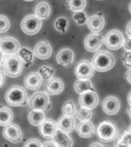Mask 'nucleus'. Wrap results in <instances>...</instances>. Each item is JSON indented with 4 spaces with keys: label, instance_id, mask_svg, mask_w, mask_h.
Here are the masks:
<instances>
[{
    "label": "nucleus",
    "instance_id": "1",
    "mask_svg": "<svg viewBox=\"0 0 131 147\" xmlns=\"http://www.w3.org/2000/svg\"><path fill=\"white\" fill-rule=\"evenodd\" d=\"M5 100L9 106L18 107L28 104L29 98L24 87L18 85H13L5 93Z\"/></svg>",
    "mask_w": 131,
    "mask_h": 147
},
{
    "label": "nucleus",
    "instance_id": "2",
    "mask_svg": "<svg viewBox=\"0 0 131 147\" xmlns=\"http://www.w3.org/2000/svg\"><path fill=\"white\" fill-rule=\"evenodd\" d=\"M91 64L95 71L106 72L111 70L115 65V57L110 52L101 51L92 58Z\"/></svg>",
    "mask_w": 131,
    "mask_h": 147
},
{
    "label": "nucleus",
    "instance_id": "3",
    "mask_svg": "<svg viewBox=\"0 0 131 147\" xmlns=\"http://www.w3.org/2000/svg\"><path fill=\"white\" fill-rule=\"evenodd\" d=\"M3 67L5 75L11 78H16L22 73L24 64L17 55H7Z\"/></svg>",
    "mask_w": 131,
    "mask_h": 147
},
{
    "label": "nucleus",
    "instance_id": "4",
    "mask_svg": "<svg viewBox=\"0 0 131 147\" xmlns=\"http://www.w3.org/2000/svg\"><path fill=\"white\" fill-rule=\"evenodd\" d=\"M99 140L103 142H111L118 136V129L113 123L109 120L101 122L97 129Z\"/></svg>",
    "mask_w": 131,
    "mask_h": 147
},
{
    "label": "nucleus",
    "instance_id": "5",
    "mask_svg": "<svg viewBox=\"0 0 131 147\" xmlns=\"http://www.w3.org/2000/svg\"><path fill=\"white\" fill-rule=\"evenodd\" d=\"M21 29L27 35H34L38 33L42 26V20L35 15L25 16L21 22Z\"/></svg>",
    "mask_w": 131,
    "mask_h": 147
},
{
    "label": "nucleus",
    "instance_id": "6",
    "mask_svg": "<svg viewBox=\"0 0 131 147\" xmlns=\"http://www.w3.org/2000/svg\"><path fill=\"white\" fill-rule=\"evenodd\" d=\"M28 106L31 110H49L51 107L49 95L44 91L35 92L28 100Z\"/></svg>",
    "mask_w": 131,
    "mask_h": 147
},
{
    "label": "nucleus",
    "instance_id": "7",
    "mask_svg": "<svg viewBox=\"0 0 131 147\" xmlns=\"http://www.w3.org/2000/svg\"><path fill=\"white\" fill-rule=\"evenodd\" d=\"M124 37L119 30H110L106 34L104 43L107 48L110 50H118L124 46Z\"/></svg>",
    "mask_w": 131,
    "mask_h": 147
},
{
    "label": "nucleus",
    "instance_id": "8",
    "mask_svg": "<svg viewBox=\"0 0 131 147\" xmlns=\"http://www.w3.org/2000/svg\"><path fill=\"white\" fill-rule=\"evenodd\" d=\"M20 48L18 41L13 37L6 36L0 38V49L7 55H16Z\"/></svg>",
    "mask_w": 131,
    "mask_h": 147
},
{
    "label": "nucleus",
    "instance_id": "9",
    "mask_svg": "<svg viewBox=\"0 0 131 147\" xmlns=\"http://www.w3.org/2000/svg\"><path fill=\"white\" fill-rule=\"evenodd\" d=\"M76 77L81 80H89L94 75V68L91 62L83 60L77 64L74 71Z\"/></svg>",
    "mask_w": 131,
    "mask_h": 147
},
{
    "label": "nucleus",
    "instance_id": "10",
    "mask_svg": "<svg viewBox=\"0 0 131 147\" xmlns=\"http://www.w3.org/2000/svg\"><path fill=\"white\" fill-rule=\"evenodd\" d=\"M3 137L5 140L11 143H18L22 140V133L20 127L16 124L11 123L5 126L2 132Z\"/></svg>",
    "mask_w": 131,
    "mask_h": 147
},
{
    "label": "nucleus",
    "instance_id": "11",
    "mask_svg": "<svg viewBox=\"0 0 131 147\" xmlns=\"http://www.w3.org/2000/svg\"><path fill=\"white\" fill-rule=\"evenodd\" d=\"M99 98L95 90H88L80 94L79 96V104L80 107L94 109L98 104Z\"/></svg>",
    "mask_w": 131,
    "mask_h": 147
},
{
    "label": "nucleus",
    "instance_id": "12",
    "mask_svg": "<svg viewBox=\"0 0 131 147\" xmlns=\"http://www.w3.org/2000/svg\"><path fill=\"white\" fill-rule=\"evenodd\" d=\"M120 104L119 100L113 96H108L103 100L102 103V108L103 112L107 115L113 116L119 112Z\"/></svg>",
    "mask_w": 131,
    "mask_h": 147
},
{
    "label": "nucleus",
    "instance_id": "13",
    "mask_svg": "<svg viewBox=\"0 0 131 147\" xmlns=\"http://www.w3.org/2000/svg\"><path fill=\"white\" fill-rule=\"evenodd\" d=\"M34 56L40 60H46L52 54V48L47 41H41L37 43L34 48Z\"/></svg>",
    "mask_w": 131,
    "mask_h": 147
},
{
    "label": "nucleus",
    "instance_id": "14",
    "mask_svg": "<svg viewBox=\"0 0 131 147\" xmlns=\"http://www.w3.org/2000/svg\"><path fill=\"white\" fill-rule=\"evenodd\" d=\"M103 38L97 33L88 34L84 39V48L89 52H95L101 48Z\"/></svg>",
    "mask_w": 131,
    "mask_h": 147
},
{
    "label": "nucleus",
    "instance_id": "15",
    "mask_svg": "<svg viewBox=\"0 0 131 147\" xmlns=\"http://www.w3.org/2000/svg\"><path fill=\"white\" fill-rule=\"evenodd\" d=\"M57 129V123L51 119H45L39 126V133L45 139L52 138Z\"/></svg>",
    "mask_w": 131,
    "mask_h": 147
},
{
    "label": "nucleus",
    "instance_id": "16",
    "mask_svg": "<svg viewBox=\"0 0 131 147\" xmlns=\"http://www.w3.org/2000/svg\"><path fill=\"white\" fill-rule=\"evenodd\" d=\"M56 61L61 66H69L74 61V53L70 48H62L56 55Z\"/></svg>",
    "mask_w": 131,
    "mask_h": 147
},
{
    "label": "nucleus",
    "instance_id": "17",
    "mask_svg": "<svg viewBox=\"0 0 131 147\" xmlns=\"http://www.w3.org/2000/svg\"><path fill=\"white\" fill-rule=\"evenodd\" d=\"M64 88V84L61 79L58 78H52L48 80L45 84L46 93L48 95L60 94Z\"/></svg>",
    "mask_w": 131,
    "mask_h": 147
},
{
    "label": "nucleus",
    "instance_id": "18",
    "mask_svg": "<svg viewBox=\"0 0 131 147\" xmlns=\"http://www.w3.org/2000/svg\"><path fill=\"white\" fill-rule=\"evenodd\" d=\"M42 78L38 72H31L25 77L24 84L30 90H36L42 84Z\"/></svg>",
    "mask_w": 131,
    "mask_h": 147
},
{
    "label": "nucleus",
    "instance_id": "19",
    "mask_svg": "<svg viewBox=\"0 0 131 147\" xmlns=\"http://www.w3.org/2000/svg\"><path fill=\"white\" fill-rule=\"evenodd\" d=\"M105 25V19L101 15H94L87 18V25L93 33H99Z\"/></svg>",
    "mask_w": 131,
    "mask_h": 147
},
{
    "label": "nucleus",
    "instance_id": "20",
    "mask_svg": "<svg viewBox=\"0 0 131 147\" xmlns=\"http://www.w3.org/2000/svg\"><path fill=\"white\" fill-rule=\"evenodd\" d=\"M52 140L60 147H70L73 146V141L68 133L57 128L52 137Z\"/></svg>",
    "mask_w": 131,
    "mask_h": 147
},
{
    "label": "nucleus",
    "instance_id": "21",
    "mask_svg": "<svg viewBox=\"0 0 131 147\" xmlns=\"http://www.w3.org/2000/svg\"><path fill=\"white\" fill-rule=\"evenodd\" d=\"M77 132L80 137L89 138L95 132V126L94 123L90 120L81 121L77 128Z\"/></svg>",
    "mask_w": 131,
    "mask_h": 147
},
{
    "label": "nucleus",
    "instance_id": "22",
    "mask_svg": "<svg viewBox=\"0 0 131 147\" xmlns=\"http://www.w3.org/2000/svg\"><path fill=\"white\" fill-rule=\"evenodd\" d=\"M16 55H18V57L23 62L24 67H28L32 66V64H33V61H34V51H32L29 48H28V47L20 48Z\"/></svg>",
    "mask_w": 131,
    "mask_h": 147
},
{
    "label": "nucleus",
    "instance_id": "23",
    "mask_svg": "<svg viewBox=\"0 0 131 147\" xmlns=\"http://www.w3.org/2000/svg\"><path fill=\"white\" fill-rule=\"evenodd\" d=\"M57 128L65 133H70L75 128V121L73 117L64 116L61 117L58 119L57 123Z\"/></svg>",
    "mask_w": 131,
    "mask_h": 147
},
{
    "label": "nucleus",
    "instance_id": "24",
    "mask_svg": "<svg viewBox=\"0 0 131 147\" xmlns=\"http://www.w3.org/2000/svg\"><path fill=\"white\" fill-rule=\"evenodd\" d=\"M34 15L41 20H45L50 16L51 6L47 2H41L34 9Z\"/></svg>",
    "mask_w": 131,
    "mask_h": 147
},
{
    "label": "nucleus",
    "instance_id": "25",
    "mask_svg": "<svg viewBox=\"0 0 131 147\" xmlns=\"http://www.w3.org/2000/svg\"><path fill=\"white\" fill-rule=\"evenodd\" d=\"M28 119L31 125L38 126L45 119V114L44 113V110H32V111L28 113Z\"/></svg>",
    "mask_w": 131,
    "mask_h": 147
},
{
    "label": "nucleus",
    "instance_id": "26",
    "mask_svg": "<svg viewBox=\"0 0 131 147\" xmlns=\"http://www.w3.org/2000/svg\"><path fill=\"white\" fill-rule=\"evenodd\" d=\"M13 120V112L10 108L0 107V126H6Z\"/></svg>",
    "mask_w": 131,
    "mask_h": 147
},
{
    "label": "nucleus",
    "instance_id": "27",
    "mask_svg": "<svg viewBox=\"0 0 131 147\" xmlns=\"http://www.w3.org/2000/svg\"><path fill=\"white\" fill-rule=\"evenodd\" d=\"M75 91L78 94H83L88 90H95L90 80L78 79L74 84Z\"/></svg>",
    "mask_w": 131,
    "mask_h": 147
},
{
    "label": "nucleus",
    "instance_id": "28",
    "mask_svg": "<svg viewBox=\"0 0 131 147\" xmlns=\"http://www.w3.org/2000/svg\"><path fill=\"white\" fill-rule=\"evenodd\" d=\"M54 27L57 32H59L61 34H65L68 30V20L64 16H60L55 19L54 22Z\"/></svg>",
    "mask_w": 131,
    "mask_h": 147
},
{
    "label": "nucleus",
    "instance_id": "29",
    "mask_svg": "<svg viewBox=\"0 0 131 147\" xmlns=\"http://www.w3.org/2000/svg\"><path fill=\"white\" fill-rule=\"evenodd\" d=\"M67 5L69 10L75 12L78 11H83L86 7V0H67Z\"/></svg>",
    "mask_w": 131,
    "mask_h": 147
},
{
    "label": "nucleus",
    "instance_id": "30",
    "mask_svg": "<svg viewBox=\"0 0 131 147\" xmlns=\"http://www.w3.org/2000/svg\"><path fill=\"white\" fill-rule=\"evenodd\" d=\"M77 111L75 103L72 100H68L62 106V113L64 116L74 117Z\"/></svg>",
    "mask_w": 131,
    "mask_h": 147
},
{
    "label": "nucleus",
    "instance_id": "31",
    "mask_svg": "<svg viewBox=\"0 0 131 147\" xmlns=\"http://www.w3.org/2000/svg\"><path fill=\"white\" fill-rule=\"evenodd\" d=\"M92 111L90 109L88 108L83 107H80V109H78L76 111V117L80 122L81 121H87V120H90L92 117Z\"/></svg>",
    "mask_w": 131,
    "mask_h": 147
},
{
    "label": "nucleus",
    "instance_id": "32",
    "mask_svg": "<svg viewBox=\"0 0 131 147\" xmlns=\"http://www.w3.org/2000/svg\"><path fill=\"white\" fill-rule=\"evenodd\" d=\"M55 70L52 67L49 66V65H43L38 69V73L40 74L43 80H50L51 78H53V76L55 74Z\"/></svg>",
    "mask_w": 131,
    "mask_h": 147
},
{
    "label": "nucleus",
    "instance_id": "33",
    "mask_svg": "<svg viewBox=\"0 0 131 147\" xmlns=\"http://www.w3.org/2000/svg\"><path fill=\"white\" fill-rule=\"evenodd\" d=\"M72 18H73L74 22L78 25H84L85 23H87V18H88L84 11H75L72 16Z\"/></svg>",
    "mask_w": 131,
    "mask_h": 147
},
{
    "label": "nucleus",
    "instance_id": "34",
    "mask_svg": "<svg viewBox=\"0 0 131 147\" xmlns=\"http://www.w3.org/2000/svg\"><path fill=\"white\" fill-rule=\"evenodd\" d=\"M116 146H131V133L130 132H125L123 134L119 141L117 142Z\"/></svg>",
    "mask_w": 131,
    "mask_h": 147
},
{
    "label": "nucleus",
    "instance_id": "35",
    "mask_svg": "<svg viewBox=\"0 0 131 147\" xmlns=\"http://www.w3.org/2000/svg\"><path fill=\"white\" fill-rule=\"evenodd\" d=\"M10 28V21L4 15H0V34L5 33Z\"/></svg>",
    "mask_w": 131,
    "mask_h": 147
},
{
    "label": "nucleus",
    "instance_id": "36",
    "mask_svg": "<svg viewBox=\"0 0 131 147\" xmlns=\"http://www.w3.org/2000/svg\"><path fill=\"white\" fill-rule=\"evenodd\" d=\"M23 146L25 147H29V146L41 147L42 146V144H41V142H40V140H37V139H30V140H27V141L23 144Z\"/></svg>",
    "mask_w": 131,
    "mask_h": 147
},
{
    "label": "nucleus",
    "instance_id": "37",
    "mask_svg": "<svg viewBox=\"0 0 131 147\" xmlns=\"http://www.w3.org/2000/svg\"><path fill=\"white\" fill-rule=\"evenodd\" d=\"M123 64L126 67H131V51H126L123 57Z\"/></svg>",
    "mask_w": 131,
    "mask_h": 147
},
{
    "label": "nucleus",
    "instance_id": "38",
    "mask_svg": "<svg viewBox=\"0 0 131 147\" xmlns=\"http://www.w3.org/2000/svg\"><path fill=\"white\" fill-rule=\"evenodd\" d=\"M123 47L126 51H131V38H128L125 39Z\"/></svg>",
    "mask_w": 131,
    "mask_h": 147
},
{
    "label": "nucleus",
    "instance_id": "39",
    "mask_svg": "<svg viewBox=\"0 0 131 147\" xmlns=\"http://www.w3.org/2000/svg\"><path fill=\"white\" fill-rule=\"evenodd\" d=\"M7 55L5 54L3 51H2L1 49H0V67H2L4 65L5 61V58H6Z\"/></svg>",
    "mask_w": 131,
    "mask_h": 147
},
{
    "label": "nucleus",
    "instance_id": "40",
    "mask_svg": "<svg viewBox=\"0 0 131 147\" xmlns=\"http://www.w3.org/2000/svg\"><path fill=\"white\" fill-rule=\"evenodd\" d=\"M42 146L45 147H57V144L55 143L53 140H50V141H47L46 142H45L44 144H42Z\"/></svg>",
    "mask_w": 131,
    "mask_h": 147
},
{
    "label": "nucleus",
    "instance_id": "41",
    "mask_svg": "<svg viewBox=\"0 0 131 147\" xmlns=\"http://www.w3.org/2000/svg\"><path fill=\"white\" fill-rule=\"evenodd\" d=\"M5 74L3 71L0 70V88L2 87V86H3L5 84Z\"/></svg>",
    "mask_w": 131,
    "mask_h": 147
},
{
    "label": "nucleus",
    "instance_id": "42",
    "mask_svg": "<svg viewBox=\"0 0 131 147\" xmlns=\"http://www.w3.org/2000/svg\"><path fill=\"white\" fill-rule=\"evenodd\" d=\"M126 34L128 38H131V22H130L127 24V25H126Z\"/></svg>",
    "mask_w": 131,
    "mask_h": 147
},
{
    "label": "nucleus",
    "instance_id": "43",
    "mask_svg": "<svg viewBox=\"0 0 131 147\" xmlns=\"http://www.w3.org/2000/svg\"><path fill=\"white\" fill-rule=\"evenodd\" d=\"M126 80H127V81L131 84V67L130 68H129L128 71H126Z\"/></svg>",
    "mask_w": 131,
    "mask_h": 147
},
{
    "label": "nucleus",
    "instance_id": "44",
    "mask_svg": "<svg viewBox=\"0 0 131 147\" xmlns=\"http://www.w3.org/2000/svg\"><path fill=\"white\" fill-rule=\"evenodd\" d=\"M90 146H103V144H101V143H99V142H94V143H92V144L90 145Z\"/></svg>",
    "mask_w": 131,
    "mask_h": 147
},
{
    "label": "nucleus",
    "instance_id": "45",
    "mask_svg": "<svg viewBox=\"0 0 131 147\" xmlns=\"http://www.w3.org/2000/svg\"><path fill=\"white\" fill-rule=\"evenodd\" d=\"M127 101H128L129 105L131 106V91L129 93L128 96H127Z\"/></svg>",
    "mask_w": 131,
    "mask_h": 147
},
{
    "label": "nucleus",
    "instance_id": "46",
    "mask_svg": "<svg viewBox=\"0 0 131 147\" xmlns=\"http://www.w3.org/2000/svg\"><path fill=\"white\" fill-rule=\"evenodd\" d=\"M127 113H128L129 116L130 117V119H131V106H130V107L127 109Z\"/></svg>",
    "mask_w": 131,
    "mask_h": 147
},
{
    "label": "nucleus",
    "instance_id": "47",
    "mask_svg": "<svg viewBox=\"0 0 131 147\" xmlns=\"http://www.w3.org/2000/svg\"><path fill=\"white\" fill-rule=\"evenodd\" d=\"M129 10H130V12L131 13V2L130 3V5H129Z\"/></svg>",
    "mask_w": 131,
    "mask_h": 147
},
{
    "label": "nucleus",
    "instance_id": "48",
    "mask_svg": "<svg viewBox=\"0 0 131 147\" xmlns=\"http://www.w3.org/2000/svg\"><path fill=\"white\" fill-rule=\"evenodd\" d=\"M25 2H32V1H34V0H23Z\"/></svg>",
    "mask_w": 131,
    "mask_h": 147
},
{
    "label": "nucleus",
    "instance_id": "49",
    "mask_svg": "<svg viewBox=\"0 0 131 147\" xmlns=\"http://www.w3.org/2000/svg\"><path fill=\"white\" fill-rule=\"evenodd\" d=\"M128 131H129V132H130V133H131V125H130V126H129Z\"/></svg>",
    "mask_w": 131,
    "mask_h": 147
},
{
    "label": "nucleus",
    "instance_id": "50",
    "mask_svg": "<svg viewBox=\"0 0 131 147\" xmlns=\"http://www.w3.org/2000/svg\"><path fill=\"white\" fill-rule=\"evenodd\" d=\"M98 1H100V0H98Z\"/></svg>",
    "mask_w": 131,
    "mask_h": 147
}]
</instances>
